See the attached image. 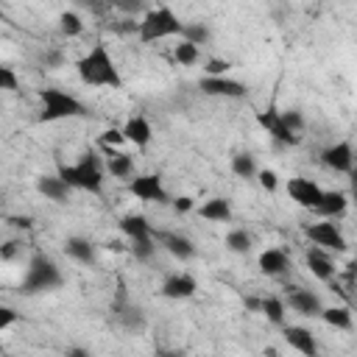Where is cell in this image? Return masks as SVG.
<instances>
[{"label":"cell","instance_id":"obj_8","mask_svg":"<svg viewBox=\"0 0 357 357\" xmlns=\"http://www.w3.org/2000/svg\"><path fill=\"white\" fill-rule=\"evenodd\" d=\"M198 89L209 98H245L248 95V86L243 81H234L229 75H204L198 81Z\"/></svg>","mask_w":357,"mask_h":357},{"label":"cell","instance_id":"obj_19","mask_svg":"<svg viewBox=\"0 0 357 357\" xmlns=\"http://www.w3.org/2000/svg\"><path fill=\"white\" fill-rule=\"evenodd\" d=\"M282 335H284V343L290 349H296V351H301L307 357H312L318 351V343H315V337H312V332L307 326H284Z\"/></svg>","mask_w":357,"mask_h":357},{"label":"cell","instance_id":"obj_41","mask_svg":"<svg viewBox=\"0 0 357 357\" xmlns=\"http://www.w3.org/2000/svg\"><path fill=\"white\" fill-rule=\"evenodd\" d=\"M17 251H20V243H17V240H8V243L0 248V257L8 262V259H14V257H17Z\"/></svg>","mask_w":357,"mask_h":357},{"label":"cell","instance_id":"obj_43","mask_svg":"<svg viewBox=\"0 0 357 357\" xmlns=\"http://www.w3.org/2000/svg\"><path fill=\"white\" fill-rule=\"evenodd\" d=\"M75 3H78V6H84V8H89V11H95V14H100V11H103V6H106L103 0H75Z\"/></svg>","mask_w":357,"mask_h":357},{"label":"cell","instance_id":"obj_17","mask_svg":"<svg viewBox=\"0 0 357 357\" xmlns=\"http://www.w3.org/2000/svg\"><path fill=\"white\" fill-rule=\"evenodd\" d=\"M36 190L47 198V201H56V204H67L70 201V192L73 187L56 173V176H39L36 178Z\"/></svg>","mask_w":357,"mask_h":357},{"label":"cell","instance_id":"obj_1","mask_svg":"<svg viewBox=\"0 0 357 357\" xmlns=\"http://www.w3.org/2000/svg\"><path fill=\"white\" fill-rule=\"evenodd\" d=\"M75 70H78V78L86 84V86H112V89H120L123 86V75L109 53V47L103 42L92 45L78 61H75Z\"/></svg>","mask_w":357,"mask_h":357},{"label":"cell","instance_id":"obj_26","mask_svg":"<svg viewBox=\"0 0 357 357\" xmlns=\"http://www.w3.org/2000/svg\"><path fill=\"white\" fill-rule=\"evenodd\" d=\"M321 321L335 326V329H351V312L346 307H324L321 310Z\"/></svg>","mask_w":357,"mask_h":357},{"label":"cell","instance_id":"obj_29","mask_svg":"<svg viewBox=\"0 0 357 357\" xmlns=\"http://www.w3.org/2000/svg\"><path fill=\"white\" fill-rule=\"evenodd\" d=\"M226 248L231 254H248L251 251V234L245 229H231L226 234Z\"/></svg>","mask_w":357,"mask_h":357},{"label":"cell","instance_id":"obj_6","mask_svg":"<svg viewBox=\"0 0 357 357\" xmlns=\"http://www.w3.org/2000/svg\"><path fill=\"white\" fill-rule=\"evenodd\" d=\"M128 192L134 198L145 201V204H167L170 201V195H167V190L162 184V176H156V173H139V176H134L128 181Z\"/></svg>","mask_w":357,"mask_h":357},{"label":"cell","instance_id":"obj_24","mask_svg":"<svg viewBox=\"0 0 357 357\" xmlns=\"http://www.w3.org/2000/svg\"><path fill=\"white\" fill-rule=\"evenodd\" d=\"M120 231H123L128 240H137V237L153 234V226L148 223L145 215H123V218H120Z\"/></svg>","mask_w":357,"mask_h":357},{"label":"cell","instance_id":"obj_48","mask_svg":"<svg viewBox=\"0 0 357 357\" xmlns=\"http://www.w3.org/2000/svg\"><path fill=\"white\" fill-rule=\"evenodd\" d=\"M351 176H354V178H357V165H354V167H351Z\"/></svg>","mask_w":357,"mask_h":357},{"label":"cell","instance_id":"obj_11","mask_svg":"<svg viewBox=\"0 0 357 357\" xmlns=\"http://www.w3.org/2000/svg\"><path fill=\"white\" fill-rule=\"evenodd\" d=\"M287 195H290L298 206H304V209H315V204L321 201L324 190H321L312 178L296 176V178H290V181H287Z\"/></svg>","mask_w":357,"mask_h":357},{"label":"cell","instance_id":"obj_3","mask_svg":"<svg viewBox=\"0 0 357 357\" xmlns=\"http://www.w3.org/2000/svg\"><path fill=\"white\" fill-rule=\"evenodd\" d=\"M64 284V276L59 271V265L45 257V254H33L28 259L25 276H22V293L25 296H39V293H50L56 287Z\"/></svg>","mask_w":357,"mask_h":357},{"label":"cell","instance_id":"obj_31","mask_svg":"<svg viewBox=\"0 0 357 357\" xmlns=\"http://www.w3.org/2000/svg\"><path fill=\"white\" fill-rule=\"evenodd\" d=\"M156 237L153 234H148V237H137V240H131V254L137 257V259H142V262H148L153 254H156Z\"/></svg>","mask_w":357,"mask_h":357},{"label":"cell","instance_id":"obj_45","mask_svg":"<svg viewBox=\"0 0 357 357\" xmlns=\"http://www.w3.org/2000/svg\"><path fill=\"white\" fill-rule=\"evenodd\" d=\"M64 59H61V53H47L45 56V64H50V67H59Z\"/></svg>","mask_w":357,"mask_h":357},{"label":"cell","instance_id":"obj_34","mask_svg":"<svg viewBox=\"0 0 357 357\" xmlns=\"http://www.w3.org/2000/svg\"><path fill=\"white\" fill-rule=\"evenodd\" d=\"M0 89H6V92H17L20 89V78H17V73L11 67H0Z\"/></svg>","mask_w":357,"mask_h":357},{"label":"cell","instance_id":"obj_10","mask_svg":"<svg viewBox=\"0 0 357 357\" xmlns=\"http://www.w3.org/2000/svg\"><path fill=\"white\" fill-rule=\"evenodd\" d=\"M153 237H156V243H159L170 257H176L178 262H187V259L195 257V245H192V240L184 237V234L165 231V229H153Z\"/></svg>","mask_w":357,"mask_h":357},{"label":"cell","instance_id":"obj_30","mask_svg":"<svg viewBox=\"0 0 357 357\" xmlns=\"http://www.w3.org/2000/svg\"><path fill=\"white\" fill-rule=\"evenodd\" d=\"M59 31L64 36H81L84 33V20L75 11H61L59 14Z\"/></svg>","mask_w":357,"mask_h":357},{"label":"cell","instance_id":"obj_15","mask_svg":"<svg viewBox=\"0 0 357 357\" xmlns=\"http://www.w3.org/2000/svg\"><path fill=\"white\" fill-rule=\"evenodd\" d=\"M307 268L321 282H332V276H335V262H332L329 251L321 248V245H315V243L307 248Z\"/></svg>","mask_w":357,"mask_h":357},{"label":"cell","instance_id":"obj_46","mask_svg":"<svg viewBox=\"0 0 357 357\" xmlns=\"http://www.w3.org/2000/svg\"><path fill=\"white\" fill-rule=\"evenodd\" d=\"M67 357H89L86 349H67Z\"/></svg>","mask_w":357,"mask_h":357},{"label":"cell","instance_id":"obj_13","mask_svg":"<svg viewBox=\"0 0 357 357\" xmlns=\"http://www.w3.org/2000/svg\"><path fill=\"white\" fill-rule=\"evenodd\" d=\"M321 159H324V165L329 167V170H335V173H351V167H354V148H351V142H335V145H329L324 153H321Z\"/></svg>","mask_w":357,"mask_h":357},{"label":"cell","instance_id":"obj_33","mask_svg":"<svg viewBox=\"0 0 357 357\" xmlns=\"http://www.w3.org/2000/svg\"><path fill=\"white\" fill-rule=\"evenodd\" d=\"M282 120H284V126H287L293 134L301 137V131H304V114H301L298 109H284V112H282Z\"/></svg>","mask_w":357,"mask_h":357},{"label":"cell","instance_id":"obj_27","mask_svg":"<svg viewBox=\"0 0 357 357\" xmlns=\"http://www.w3.org/2000/svg\"><path fill=\"white\" fill-rule=\"evenodd\" d=\"M173 59H176L178 64L190 67V64H195V61L201 59V50H198L195 42H190V39H178V42L173 45Z\"/></svg>","mask_w":357,"mask_h":357},{"label":"cell","instance_id":"obj_25","mask_svg":"<svg viewBox=\"0 0 357 357\" xmlns=\"http://www.w3.org/2000/svg\"><path fill=\"white\" fill-rule=\"evenodd\" d=\"M259 312H262L271 324L282 326V324H284V312H287V301H282V298H276V296H265Z\"/></svg>","mask_w":357,"mask_h":357},{"label":"cell","instance_id":"obj_39","mask_svg":"<svg viewBox=\"0 0 357 357\" xmlns=\"http://www.w3.org/2000/svg\"><path fill=\"white\" fill-rule=\"evenodd\" d=\"M195 206V201L190 198V195H178V198H173V209L178 212V215H184V212H190Z\"/></svg>","mask_w":357,"mask_h":357},{"label":"cell","instance_id":"obj_16","mask_svg":"<svg viewBox=\"0 0 357 357\" xmlns=\"http://www.w3.org/2000/svg\"><path fill=\"white\" fill-rule=\"evenodd\" d=\"M123 134H126V142H131V145H137V148H148V145H151V137H153V128H151L148 117L134 114V117L126 120Z\"/></svg>","mask_w":357,"mask_h":357},{"label":"cell","instance_id":"obj_47","mask_svg":"<svg viewBox=\"0 0 357 357\" xmlns=\"http://www.w3.org/2000/svg\"><path fill=\"white\" fill-rule=\"evenodd\" d=\"M351 198H354V204H357V178L351 176Z\"/></svg>","mask_w":357,"mask_h":357},{"label":"cell","instance_id":"obj_21","mask_svg":"<svg viewBox=\"0 0 357 357\" xmlns=\"http://www.w3.org/2000/svg\"><path fill=\"white\" fill-rule=\"evenodd\" d=\"M106 173L112 178H131L134 176V159L123 151H114V148H106Z\"/></svg>","mask_w":357,"mask_h":357},{"label":"cell","instance_id":"obj_38","mask_svg":"<svg viewBox=\"0 0 357 357\" xmlns=\"http://www.w3.org/2000/svg\"><path fill=\"white\" fill-rule=\"evenodd\" d=\"M17 321H20V312H17L14 307H6V304H3V307H0V332H6V329H8L11 324H17Z\"/></svg>","mask_w":357,"mask_h":357},{"label":"cell","instance_id":"obj_44","mask_svg":"<svg viewBox=\"0 0 357 357\" xmlns=\"http://www.w3.org/2000/svg\"><path fill=\"white\" fill-rule=\"evenodd\" d=\"M243 304H245V310H251V312H259V310H262V298H257V296H248Z\"/></svg>","mask_w":357,"mask_h":357},{"label":"cell","instance_id":"obj_12","mask_svg":"<svg viewBox=\"0 0 357 357\" xmlns=\"http://www.w3.org/2000/svg\"><path fill=\"white\" fill-rule=\"evenodd\" d=\"M287 307H290L293 312L304 315V318H315V315L321 318V310H324L318 293L304 290V287H290V293H287Z\"/></svg>","mask_w":357,"mask_h":357},{"label":"cell","instance_id":"obj_40","mask_svg":"<svg viewBox=\"0 0 357 357\" xmlns=\"http://www.w3.org/2000/svg\"><path fill=\"white\" fill-rule=\"evenodd\" d=\"M114 6H117L120 11H126V14H134V11L142 8V0H114Z\"/></svg>","mask_w":357,"mask_h":357},{"label":"cell","instance_id":"obj_36","mask_svg":"<svg viewBox=\"0 0 357 357\" xmlns=\"http://www.w3.org/2000/svg\"><path fill=\"white\" fill-rule=\"evenodd\" d=\"M257 181H259V187L265 190V192H276V187H279V176L273 173V170H259L257 173Z\"/></svg>","mask_w":357,"mask_h":357},{"label":"cell","instance_id":"obj_2","mask_svg":"<svg viewBox=\"0 0 357 357\" xmlns=\"http://www.w3.org/2000/svg\"><path fill=\"white\" fill-rule=\"evenodd\" d=\"M181 31H184V22L167 6H156V8L145 11V17L137 22V36L142 45H153L167 36H181Z\"/></svg>","mask_w":357,"mask_h":357},{"label":"cell","instance_id":"obj_32","mask_svg":"<svg viewBox=\"0 0 357 357\" xmlns=\"http://www.w3.org/2000/svg\"><path fill=\"white\" fill-rule=\"evenodd\" d=\"M209 28L204 22H184V31H181V39H190L195 45H206L209 42Z\"/></svg>","mask_w":357,"mask_h":357},{"label":"cell","instance_id":"obj_5","mask_svg":"<svg viewBox=\"0 0 357 357\" xmlns=\"http://www.w3.org/2000/svg\"><path fill=\"white\" fill-rule=\"evenodd\" d=\"M39 103H42L39 117H36L39 123H56V120H70V117L86 114V106L75 95H70L64 89H53V86L39 92Z\"/></svg>","mask_w":357,"mask_h":357},{"label":"cell","instance_id":"obj_22","mask_svg":"<svg viewBox=\"0 0 357 357\" xmlns=\"http://www.w3.org/2000/svg\"><path fill=\"white\" fill-rule=\"evenodd\" d=\"M64 251H67V257H73L75 262H84V265H92L98 259L95 245L86 237H67L64 240Z\"/></svg>","mask_w":357,"mask_h":357},{"label":"cell","instance_id":"obj_7","mask_svg":"<svg viewBox=\"0 0 357 357\" xmlns=\"http://www.w3.org/2000/svg\"><path fill=\"white\" fill-rule=\"evenodd\" d=\"M304 234L310 237V243H315V245H321V248H326V251L343 254V251L349 248L343 231L332 223V218H326V220H321V223H312V226H304Z\"/></svg>","mask_w":357,"mask_h":357},{"label":"cell","instance_id":"obj_14","mask_svg":"<svg viewBox=\"0 0 357 357\" xmlns=\"http://www.w3.org/2000/svg\"><path fill=\"white\" fill-rule=\"evenodd\" d=\"M195 290H198V282H195V276H190V273H170V276L162 282V296L170 298V301L190 298V296H195Z\"/></svg>","mask_w":357,"mask_h":357},{"label":"cell","instance_id":"obj_42","mask_svg":"<svg viewBox=\"0 0 357 357\" xmlns=\"http://www.w3.org/2000/svg\"><path fill=\"white\" fill-rule=\"evenodd\" d=\"M8 223L17 226V229H31L33 226V218L31 215H20V218H8Z\"/></svg>","mask_w":357,"mask_h":357},{"label":"cell","instance_id":"obj_4","mask_svg":"<svg viewBox=\"0 0 357 357\" xmlns=\"http://www.w3.org/2000/svg\"><path fill=\"white\" fill-rule=\"evenodd\" d=\"M59 176L73 187L98 195L103 190V167L95 153H84L75 165H59Z\"/></svg>","mask_w":357,"mask_h":357},{"label":"cell","instance_id":"obj_20","mask_svg":"<svg viewBox=\"0 0 357 357\" xmlns=\"http://www.w3.org/2000/svg\"><path fill=\"white\" fill-rule=\"evenodd\" d=\"M290 268V257L282 248H265L259 254V271L265 276H282Z\"/></svg>","mask_w":357,"mask_h":357},{"label":"cell","instance_id":"obj_35","mask_svg":"<svg viewBox=\"0 0 357 357\" xmlns=\"http://www.w3.org/2000/svg\"><path fill=\"white\" fill-rule=\"evenodd\" d=\"M123 142H126L123 128H106V131L100 134V145H103V148H117V145H123Z\"/></svg>","mask_w":357,"mask_h":357},{"label":"cell","instance_id":"obj_37","mask_svg":"<svg viewBox=\"0 0 357 357\" xmlns=\"http://www.w3.org/2000/svg\"><path fill=\"white\" fill-rule=\"evenodd\" d=\"M231 70V64L226 61V59H209L206 64H204V73L206 75H226Z\"/></svg>","mask_w":357,"mask_h":357},{"label":"cell","instance_id":"obj_18","mask_svg":"<svg viewBox=\"0 0 357 357\" xmlns=\"http://www.w3.org/2000/svg\"><path fill=\"white\" fill-rule=\"evenodd\" d=\"M346 206H349V195L346 192H340V190H324V195H321V201L315 204V215H321V218H337V215H343L346 212Z\"/></svg>","mask_w":357,"mask_h":357},{"label":"cell","instance_id":"obj_28","mask_svg":"<svg viewBox=\"0 0 357 357\" xmlns=\"http://www.w3.org/2000/svg\"><path fill=\"white\" fill-rule=\"evenodd\" d=\"M231 173L240 178H254L259 170H257V162L251 153H234L231 156Z\"/></svg>","mask_w":357,"mask_h":357},{"label":"cell","instance_id":"obj_9","mask_svg":"<svg viewBox=\"0 0 357 357\" xmlns=\"http://www.w3.org/2000/svg\"><path fill=\"white\" fill-rule=\"evenodd\" d=\"M257 123L279 142V145H298V134H293L287 126H284V120H282V112L279 109H265V112H257Z\"/></svg>","mask_w":357,"mask_h":357},{"label":"cell","instance_id":"obj_23","mask_svg":"<svg viewBox=\"0 0 357 357\" xmlns=\"http://www.w3.org/2000/svg\"><path fill=\"white\" fill-rule=\"evenodd\" d=\"M198 215L204 220H215V223H226L231 220V204L226 198H209L198 206Z\"/></svg>","mask_w":357,"mask_h":357}]
</instances>
